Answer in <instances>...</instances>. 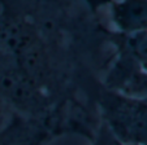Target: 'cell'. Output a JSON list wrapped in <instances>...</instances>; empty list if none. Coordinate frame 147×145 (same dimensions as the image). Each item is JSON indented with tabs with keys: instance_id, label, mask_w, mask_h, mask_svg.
I'll list each match as a JSON object with an SVG mask.
<instances>
[{
	"instance_id": "obj_4",
	"label": "cell",
	"mask_w": 147,
	"mask_h": 145,
	"mask_svg": "<svg viewBox=\"0 0 147 145\" xmlns=\"http://www.w3.org/2000/svg\"><path fill=\"white\" fill-rule=\"evenodd\" d=\"M128 53L136 63L147 71V31L125 36Z\"/></svg>"
},
{
	"instance_id": "obj_2",
	"label": "cell",
	"mask_w": 147,
	"mask_h": 145,
	"mask_svg": "<svg viewBox=\"0 0 147 145\" xmlns=\"http://www.w3.org/2000/svg\"><path fill=\"white\" fill-rule=\"evenodd\" d=\"M111 19L125 36L147 31V0H115L111 3Z\"/></svg>"
},
{
	"instance_id": "obj_3",
	"label": "cell",
	"mask_w": 147,
	"mask_h": 145,
	"mask_svg": "<svg viewBox=\"0 0 147 145\" xmlns=\"http://www.w3.org/2000/svg\"><path fill=\"white\" fill-rule=\"evenodd\" d=\"M112 90L138 97H147V71L142 70L138 65L121 75V83Z\"/></svg>"
},
{
	"instance_id": "obj_5",
	"label": "cell",
	"mask_w": 147,
	"mask_h": 145,
	"mask_svg": "<svg viewBox=\"0 0 147 145\" xmlns=\"http://www.w3.org/2000/svg\"><path fill=\"white\" fill-rule=\"evenodd\" d=\"M94 145H121L116 139L113 137V135L109 132V130L106 126L100 130L99 135L96 136Z\"/></svg>"
},
{
	"instance_id": "obj_1",
	"label": "cell",
	"mask_w": 147,
	"mask_h": 145,
	"mask_svg": "<svg viewBox=\"0 0 147 145\" xmlns=\"http://www.w3.org/2000/svg\"><path fill=\"white\" fill-rule=\"evenodd\" d=\"M106 127L121 145H147V97L107 91L100 99Z\"/></svg>"
}]
</instances>
